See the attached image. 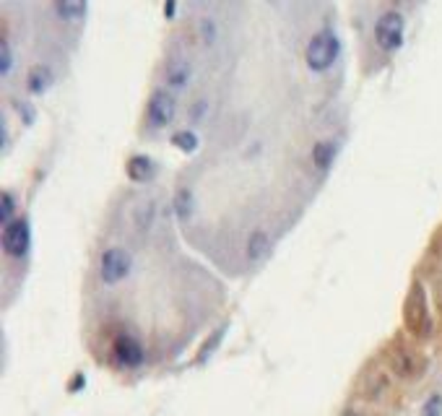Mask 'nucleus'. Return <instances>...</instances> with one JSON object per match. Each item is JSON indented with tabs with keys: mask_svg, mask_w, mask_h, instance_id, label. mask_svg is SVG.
I'll use <instances>...</instances> for the list:
<instances>
[{
	"mask_svg": "<svg viewBox=\"0 0 442 416\" xmlns=\"http://www.w3.org/2000/svg\"><path fill=\"white\" fill-rule=\"evenodd\" d=\"M164 76H167V84H170L172 89H182V86L190 81V76H193V68H190V63H187L185 58H175L167 63Z\"/></svg>",
	"mask_w": 442,
	"mask_h": 416,
	"instance_id": "0eeeda50",
	"label": "nucleus"
},
{
	"mask_svg": "<svg viewBox=\"0 0 442 416\" xmlns=\"http://www.w3.org/2000/svg\"><path fill=\"white\" fill-rule=\"evenodd\" d=\"M29 245H32V229H29V221L16 219L11 221L6 232H3V250L11 255V258H24L29 253Z\"/></svg>",
	"mask_w": 442,
	"mask_h": 416,
	"instance_id": "39448f33",
	"label": "nucleus"
},
{
	"mask_svg": "<svg viewBox=\"0 0 442 416\" xmlns=\"http://www.w3.org/2000/svg\"><path fill=\"white\" fill-rule=\"evenodd\" d=\"M172 144L182 149V151H196L198 149V138L190 133V130H177L175 136H172Z\"/></svg>",
	"mask_w": 442,
	"mask_h": 416,
	"instance_id": "4468645a",
	"label": "nucleus"
},
{
	"mask_svg": "<svg viewBox=\"0 0 442 416\" xmlns=\"http://www.w3.org/2000/svg\"><path fill=\"white\" fill-rule=\"evenodd\" d=\"M422 414L424 416H442V398L440 396H432V398L427 401L424 408H422Z\"/></svg>",
	"mask_w": 442,
	"mask_h": 416,
	"instance_id": "f3484780",
	"label": "nucleus"
},
{
	"mask_svg": "<svg viewBox=\"0 0 442 416\" xmlns=\"http://www.w3.org/2000/svg\"><path fill=\"white\" fill-rule=\"evenodd\" d=\"M130 268H133V258H130L128 250L122 247H110L104 250L102 258H99V276H102L104 284H120L130 276Z\"/></svg>",
	"mask_w": 442,
	"mask_h": 416,
	"instance_id": "7ed1b4c3",
	"label": "nucleus"
},
{
	"mask_svg": "<svg viewBox=\"0 0 442 416\" xmlns=\"http://www.w3.org/2000/svg\"><path fill=\"white\" fill-rule=\"evenodd\" d=\"M177 115V102H175V96L170 92H162V89H156V92L149 96V104H146V120H149V125L151 127H167L175 120Z\"/></svg>",
	"mask_w": 442,
	"mask_h": 416,
	"instance_id": "20e7f679",
	"label": "nucleus"
},
{
	"mask_svg": "<svg viewBox=\"0 0 442 416\" xmlns=\"http://www.w3.org/2000/svg\"><path fill=\"white\" fill-rule=\"evenodd\" d=\"M175 8H177L175 3H167V6H164V13H167V16H175Z\"/></svg>",
	"mask_w": 442,
	"mask_h": 416,
	"instance_id": "a211bd4d",
	"label": "nucleus"
},
{
	"mask_svg": "<svg viewBox=\"0 0 442 416\" xmlns=\"http://www.w3.org/2000/svg\"><path fill=\"white\" fill-rule=\"evenodd\" d=\"M11 65H13V52H11V44L3 39V44H0V73L8 76Z\"/></svg>",
	"mask_w": 442,
	"mask_h": 416,
	"instance_id": "dca6fc26",
	"label": "nucleus"
},
{
	"mask_svg": "<svg viewBox=\"0 0 442 416\" xmlns=\"http://www.w3.org/2000/svg\"><path fill=\"white\" fill-rule=\"evenodd\" d=\"M343 416H362L359 411H354V408H349V411H343Z\"/></svg>",
	"mask_w": 442,
	"mask_h": 416,
	"instance_id": "6ab92c4d",
	"label": "nucleus"
},
{
	"mask_svg": "<svg viewBox=\"0 0 442 416\" xmlns=\"http://www.w3.org/2000/svg\"><path fill=\"white\" fill-rule=\"evenodd\" d=\"M13 211H16V198L11 196V193H3V198H0V221L8 227L13 219Z\"/></svg>",
	"mask_w": 442,
	"mask_h": 416,
	"instance_id": "2eb2a0df",
	"label": "nucleus"
},
{
	"mask_svg": "<svg viewBox=\"0 0 442 416\" xmlns=\"http://www.w3.org/2000/svg\"><path fill=\"white\" fill-rule=\"evenodd\" d=\"M112 354L122 367H141L146 359L144 346L133 336H118L115 343H112Z\"/></svg>",
	"mask_w": 442,
	"mask_h": 416,
	"instance_id": "423d86ee",
	"label": "nucleus"
},
{
	"mask_svg": "<svg viewBox=\"0 0 442 416\" xmlns=\"http://www.w3.org/2000/svg\"><path fill=\"white\" fill-rule=\"evenodd\" d=\"M50 68H44V65H34V68L29 70V81H26V86H29V92L32 94H44L47 92V86H50Z\"/></svg>",
	"mask_w": 442,
	"mask_h": 416,
	"instance_id": "9b49d317",
	"label": "nucleus"
},
{
	"mask_svg": "<svg viewBox=\"0 0 442 416\" xmlns=\"http://www.w3.org/2000/svg\"><path fill=\"white\" fill-rule=\"evenodd\" d=\"M175 213L179 221H190L193 216V193L187 187H179L177 196H175Z\"/></svg>",
	"mask_w": 442,
	"mask_h": 416,
	"instance_id": "ddd939ff",
	"label": "nucleus"
},
{
	"mask_svg": "<svg viewBox=\"0 0 442 416\" xmlns=\"http://www.w3.org/2000/svg\"><path fill=\"white\" fill-rule=\"evenodd\" d=\"M153 162L149 159V156H133L128 162V167H125V172H128L130 179H136V182H146V179L153 175Z\"/></svg>",
	"mask_w": 442,
	"mask_h": 416,
	"instance_id": "9d476101",
	"label": "nucleus"
},
{
	"mask_svg": "<svg viewBox=\"0 0 442 416\" xmlns=\"http://www.w3.org/2000/svg\"><path fill=\"white\" fill-rule=\"evenodd\" d=\"M339 52H341L339 37L333 34L331 29H323V32H317V34L310 39V44H307V50H305V60L312 70L323 73V70H328L333 63H336Z\"/></svg>",
	"mask_w": 442,
	"mask_h": 416,
	"instance_id": "f257e3e1",
	"label": "nucleus"
},
{
	"mask_svg": "<svg viewBox=\"0 0 442 416\" xmlns=\"http://www.w3.org/2000/svg\"><path fill=\"white\" fill-rule=\"evenodd\" d=\"M403 29H406V21H403L398 11H385L383 16L377 18V24H374V42H377V47L385 52L398 50L403 44Z\"/></svg>",
	"mask_w": 442,
	"mask_h": 416,
	"instance_id": "f03ea898",
	"label": "nucleus"
},
{
	"mask_svg": "<svg viewBox=\"0 0 442 416\" xmlns=\"http://www.w3.org/2000/svg\"><path fill=\"white\" fill-rule=\"evenodd\" d=\"M52 11L63 21H81L86 16V11H89V6H86L84 0H60V3L52 6Z\"/></svg>",
	"mask_w": 442,
	"mask_h": 416,
	"instance_id": "1a4fd4ad",
	"label": "nucleus"
},
{
	"mask_svg": "<svg viewBox=\"0 0 442 416\" xmlns=\"http://www.w3.org/2000/svg\"><path fill=\"white\" fill-rule=\"evenodd\" d=\"M271 237L265 234L263 229H258L250 234V239H247V258L253 260V263H260V260H265L268 258V253H271Z\"/></svg>",
	"mask_w": 442,
	"mask_h": 416,
	"instance_id": "6e6552de",
	"label": "nucleus"
},
{
	"mask_svg": "<svg viewBox=\"0 0 442 416\" xmlns=\"http://www.w3.org/2000/svg\"><path fill=\"white\" fill-rule=\"evenodd\" d=\"M336 151H339V146H336V141H323V144H317L312 149V159L315 164L320 167V170H328L333 164V159H336Z\"/></svg>",
	"mask_w": 442,
	"mask_h": 416,
	"instance_id": "f8f14e48",
	"label": "nucleus"
}]
</instances>
